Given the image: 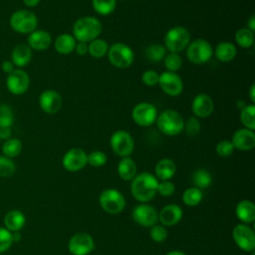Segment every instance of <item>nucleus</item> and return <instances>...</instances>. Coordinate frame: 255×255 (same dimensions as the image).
Instances as JSON below:
<instances>
[{"instance_id":"09e8293b","label":"nucleus","mask_w":255,"mask_h":255,"mask_svg":"<svg viewBox=\"0 0 255 255\" xmlns=\"http://www.w3.org/2000/svg\"><path fill=\"white\" fill-rule=\"evenodd\" d=\"M1 69H2L3 72H5L7 74H10L11 72H13L15 70L13 63L11 61H9V60H6V61H4L1 64Z\"/></svg>"},{"instance_id":"ddd939ff","label":"nucleus","mask_w":255,"mask_h":255,"mask_svg":"<svg viewBox=\"0 0 255 255\" xmlns=\"http://www.w3.org/2000/svg\"><path fill=\"white\" fill-rule=\"evenodd\" d=\"M157 85H159L164 94L170 97L179 96L183 90V82L180 76L169 71H165L159 75Z\"/></svg>"},{"instance_id":"f3484780","label":"nucleus","mask_w":255,"mask_h":255,"mask_svg":"<svg viewBox=\"0 0 255 255\" xmlns=\"http://www.w3.org/2000/svg\"><path fill=\"white\" fill-rule=\"evenodd\" d=\"M39 105L43 112L49 115H54L62 108L63 99L57 91L45 90L39 97Z\"/></svg>"},{"instance_id":"5701e85b","label":"nucleus","mask_w":255,"mask_h":255,"mask_svg":"<svg viewBox=\"0 0 255 255\" xmlns=\"http://www.w3.org/2000/svg\"><path fill=\"white\" fill-rule=\"evenodd\" d=\"M32 59V49L27 44L16 45L11 53V62L16 67H25Z\"/></svg>"},{"instance_id":"4468645a","label":"nucleus","mask_w":255,"mask_h":255,"mask_svg":"<svg viewBox=\"0 0 255 255\" xmlns=\"http://www.w3.org/2000/svg\"><path fill=\"white\" fill-rule=\"evenodd\" d=\"M6 85L8 91L13 95H22L27 92L30 86V78L27 72L22 69H15L8 74Z\"/></svg>"},{"instance_id":"5fc2aeb1","label":"nucleus","mask_w":255,"mask_h":255,"mask_svg":"<svg viewBox=\"0 0 255 255\" xmlns=\"http://www.w3.org/2000/svg\"><path fill=\"white\" fill-rule=\"evenodd\" d=\"M20 239H21V234H20L19 231L12 232V240H13V243L20 241Z\"/></svg>"},{"instance_id":"20e7f679","label":"nucleus","mask_w":255,"mask_h":255,"mask_svg":"<svg viewBox=\"0 0 255 255\" xmlns=\"http://www.w3.org/2000/svg\"><path fill=\"white\" fill-rule=\"evenodd\" d=\"M190 43V33L183 26L170 28L164 36V47L170 53L179 54Z\"/></svg>"},{"instance_id":"cd10ccee","label":"nucleus","mask_w":255,"mask_h":255,"mask_svg":"<svg viewBox=\"0 0 255 255\" xmlns=\"http://www.w3.org/2000/svg\"><path fill=\"white\" fill-rule=\"evenodd\" d=\"M118 173L123 180H131L136 175V164L129 157H123L118 164Z\"/></svg>"},{"instance_id":"a19ab883","label":"nucleus","mask_w":255,"mask_h":255,"mask_svg":"<svg viewBox=\"0 0 255 255\" xmlns=\"http://www.w3.org/2000/svg\"><path fill=\"white\" fill-rule=\"evenodd\" d=\"M12 244V232L7 230L4 226H0V253H4L9 250Z\"/></svg>"},{"instance_id":"9d476101","label":"nucleus","mask_w":255,"mask_h":255,"mask_svg":"<svg viewBox=\"0 0 255 255\" xmlns=\"http://www.w3.org/2000/svg\"><path fill=\"white\" fill-rule=\"evenodd\" d=\"M157 118L156 108L147 102H141L136 104L131 111L132 121L139 127L151 126Z\"/></svg>"},{"instance_id":"4be33fe9","label":"nucleus","mask_w":255,"mask_h":255,"mask_svg":"<svg viewBox=\"0 0 255 255\" xmlns=\"http://www.w3.org/2000/svg\"><path fill=\"white\" fill-rule=\"evenodd\" d=\"M4 227L9 230L10 232H16L20 231L25 223H26V217L24 213L18 209H12L8 211L3 218Z\"/></svg>"},{"instance_id":"c03bdc74","label":"nucleus","mask_w":255,"mask_h":255,"mask_svg":"<svg viewBox=\"0 0 255 255\" xmlns=\"http://www.w3.org/2000/svg\"><path fill=\"white\" fill-rule=\"evenodd\" d=\"M184 128L188 135H196L201 128V125L198 118L196 117L189 118L187 122L184 123Z\"/></svg>"},{"instance_id":"864d4df0","label":"nucleus","mask_w":255,"mask_h":255,"mask_svg":"<svg viewBox=\"0 0 255 255\" xmlns=\"http://www.w3.org/2000/svg\"><path fill=\"white\" fill-rule=\"evenodd\" d=\"M41 0H23L24 4L28 7H35L40 3Z\"/></svg>"},{"instance_id":"2f4dec72","label":"nucleus","mask_w":255,"mask_h":255,"mask_svg":"<svg viewBox=\"0 0 255 255\" xmlns=\"http://www.w3.org/2000/svg\"><path fill=\"white\" fill-rule=\"evenodd\" d=\"M236 44L244 49H248L254 44V32L246 28L238 29L235 33Z\"/></svg>"},{"instance_id":"4c0bfd02","label":"nucleus","mask_w":255,"mask_h":255,"mask_svg":"<svg viewBox=\"0 0 255 255\" xmlns=\"http://www.w3.org/2000/svg\"><path fill=\"white\" fill-rule=\"evenodd\" d=\"M14 122V114L10 106L0 104V128H11Z\"/></svg>"},{"instance_id":"c756f323","label":"nucleus","mask_w":255,"mask_h":255,"mask_svg":"<svg viewBox=\"0 0 255 255\" xmlns=\"http://www.w3.org/2000/svg\"><path fill=\"white\" fill-rule=\"evenodd\" d=\"M145 57L148 61L153 62V63H158L160 61H163L165 55H166V49L163 45L154 43L145 49Z\"/></svg>"},{"instance_id":"a878e982","label":"nucleus","mask_w":255,"mask_h":255,"mask_svg":"<svg viewBox=\"0 0 255 255\" xmlns=\"http://www.w3.org/2000/svg\"><path fill=\"white\" fill-rule=\"evenodd\" d=\"M237 218L245 224L252 223L255 220V205L252 201L244 199L237 203L235 208Z\"/></svg>"},{"instance_id":"f03ea898","label":"nucleus","mask_w":255,"mask_h":255,"mask_svg":"<svg viewBox=\"0 0 255 255\" xmlns=\"http://www.w3.org/2000/svg\"><path fill=\"white\" fill-rule=\"evenodd\" d=\"M103 30L102 22L94 16L79 18L73 26V36L77 42L90 43L97 39Z\"/></svg>"},{"instance_id":"c85d7f7f","label":"nucleus","mask_w":255,"mask_h":255,"mask_svg":"<svg viewBox=\"0 0 255 255\" xmlns=\"http://www.w3.org/2000/svg\"><path fill=\"white\" fill-rule=\"evenodd\" d=\"M109 44L106 40L97 38L88 43V53L96 59L103 58L109 51Z\"/></svg>"},{"instance_id":"4d7b16f0","label":"nucleus","mask_w":255,"mask_h":255,"mask_svg":"<svg viewBox=\"0 0 255 255\" xmlns=\"http://www.w3.org/2000/svg\"><path fill=\"white\" fill-rule=\"evenodd\" d=\"M246 105H247V104H246L244 101L239 100V101L237 102V108H238V109H240V110H242Z\"/></svg>"},{"instance_id":"39448f33","label":"nucleus","mask_w":255,"mask_h":255,"mask_svg":"<svg viewBox=\"0 0 255 255\" xmlns=\"http://www.w3.org/2000/svg\"><path fill=\"white\" fill-rule=\"evenodd\" d=\"M110 63L119 69L128 68L134 60V53L132 49L122 42H117L109 47L107 53Z\"/></svg>"},{"instance_id":"1a4fd4ad","label":"nucleus","mask_w":255,"mask_h":255,"mask_svg":"<svg viewBox=\"0 0 255 255\" xmlns=\"http://www.w3.org/2000/svg\"><path fill=\"white\" fill-rule=\"evenodd\" d=\"M110 145L117 155L126 157L132 153L134 148V141L128 131L125 129H119L111 135Z\"/></svg>"},{"instance_id":"0eeeda50","label":"nucleus","mask_w":255,"mask_h":255,"mask_svg":"<svg viewBox=\"0 0 255 255\" xmlns=\"http://www.w3.org/2000/svg\"><path fill=\"white\" fill-rule=\"evenodd\" d=\"M38 25L37 16L29 10L21 9L15 11L10 17L11 28L21 34H30L36 30Z\"/></svg>"},{"instance_id":"412c9836","label":"nucleus","mask_w":255,"mask_h":255,"mask_svg":"<svg viewBox=\"0 0 255 255\" xmlns=\"http://www.w3.org/2000/svg\"><path fill=\"white\" fill-rule=\"evenodd\" d=\"M27 42L32 50L44 51L51 46L52 36L45 30H34L29 34Z\"/></svg>"},{"instance_id":"f704fd0d","label":"nucleus","mask_w":255,"mask_h":255,"mask_svg":"<svg viewBox=\"0 0 255 255\" xmlns=\"http://www.w3.org/2000/svg\"><path fill=\"white\" fill-rule=\"evenodd\" d=\"M203 198V193L201 189L197 187H189L185 189L182 194V201L185 205L193 207L198 205Z\"/></svg>"},{"instance_id":"c9c22d12","label":"nucleus","mask_w":255,"mask_h":255,"mask_svg":"<svg viewBox=\"0 0 255 255\" xmlns=\"http://www.w3.org/2000/svg\"><path fill=\"white\" fill-rule=\"evenodd\" d=\"M93 9L100 15L112 14L117 6V0H92Z\"/></svg>"},{"instance_id":"bb28decb","label":"nucleus","mask_w":255,"mask_h":255,"mask_svg":"<svg viewBox=\"0 0 255 255\" xmlns=\"http://www.w3.org/2000/svg\"><path fill=\"white\" fill-rule=\"evenodd\" d=\"M76 44H77V40L72 34L63 33L56 38L54 42V47L59 54L69 55L75 50Z\"/></svg>"},{"instance_id":"37998d69","label":"nucleus","mask_w":255,"mask_h":255,"mask_svg":"<svg viewBox=\"0 0 255 255\" xmlns=\"http://www.w3.org/2000/svg\"><path fill=\"white\" fill-rule=\"evenodd\" d=\"M149 236L155 242H163L167 238V231L163 225L154 224L150 227Z\"/></svg>"},{"instance_id":"7c9ffc66","label":"nucleus","mask_w":255,"mask_h":255,"mask_svg":"<svg viewBox=\"0 0 255 255\" xmlns=\"http://www.w3.org/2000/svg\"><path fill=\"white\" fill-rule=\"evenodd\" d=\"M192 181L194 183V187L203 189L211 185L212 176L208 170L204 168H198L192 174Z\"/></svg>"},{"instance_id":"79ce46f5","label":"nucleus","mask_w":255,"mask_h":255,"mask_svg":"<svg viewBox=\"0 0 255 255\" xmlns=\"http://www.w3.org/2000/svg\"><path fill=\"white\" fill-rule=\"evenodd\" d=\"M234 149L235 148H234L231 140H228V139L220 140L216 144V147H215L216 153L219 156H221V157H228V156H230L234 152Z\"/></svg>"},{"instance_id":"49530a36","label":"nucleus","mask_w":255,"mask_h":255,"mask_svg":"<svg viewBox=\"0 0 255 255\" xmlns=\"http://www.w3.org/2000/svg\"><path fill=\"white\" fill-rule=\"evenodd\" d=\"M175 186L174 184L169 180H163L161 182H158L157 185V192L162 196H170L174 193Z\"/></svg>"},{"instance_id":"e433bc0d","label":"nucleus","mask_w":255,"mask_h":255,"mask_svg":"<svg viewBox=\"0 0 255 255\" xmlns=\"http://www.w3.org/2000/svg\"><path fill=\"white\" fill-rule=\"evenodd\" d=\"M163 64L167 71L176 73V71L180 70V68L182 67V59L179 54L169 52L165 55L163 59Z\"/></svg>"},{"instance_id":"3c124183","label":"nucleus","mask_w":255,"mask_h":255,"mask_svg":"<svg viewBox=\"0 0 255 255\" xmlns=\"http://www.w3.org/2000/svg\"><path fill=\"white\" fill-rule=\"evenodd\" d=\"M247 28L252 32L255 31V16H251L247 22Z\"/></svg>"},{"instance_id":"6ab92c4d","label":"nucleus","mask_w":255,"mask_h":255,"mask_svg":"<svg viewBox=\"0 0 255 255\" xmlns=\"http://www.w3.org/2000/svg\"><path fill=\"white\" fill-rule=\"evenodd\" d=\"M231 142L234 148L247 151L251 150L255 146V133L254 130L248 129L246 128H238L234 131L232 135Z\"/></svg>"},{"instance_id":"423d86ee","label":"nucleus","mask_w":255,"mask_h":255,"mask_svg":"<svg viewBox=\"0 0 255 255\" xmlns=\"http://www.w3.org/2000/svg\"><path fill=\"white\" fill-rule=\"evenodd\" d=\"M186 57L193 64H204L213 56V48L205 39H195L186 47Z\"/></svg>"},{"instance_id":"b1692460","label":"nucleus","mask_w":255,"mask_h":255,"mask_svg":"<svg viewBox=\"0 0 255 255\" xmlns=\"http://www.w3.org/2000/svg\"><path fill=\"white\" fill-rule=\"evenodd\" d=\"M213 54L217 58L218 61L223 63H228L234 60L237 55L236 46L229 41H223L216 45L215 50H213Z\"/></svg>"},{"instance_id":"a18cd8bd","label":"nucleus","mask_w":255,"mask_h":255,"mask_svg":"<svg viewBox=\"0 0 255 255\" xmlns=\"http://www.w3.org/2000/svg\"><path fill=\"white\" fill-rule=\"evenodd\" d=\"M159 80V74L156 71L153 70H147L142 73L141 75V81L145 86L153 87L158 84Z\"/></svg>"},{"instance_id":"603ef678","label":"nucleus","mask_w":255,"mask_h":255,"mask_svg":"<svg viewBox=\"0 0 255 255\" xmlns=\"http://www.w3.org/2000/svg\"><path fill=\"white\" fill-rule=\"evenodd\" d=\"M249 98L252 104H254L255 103V85L254 84H252L249 89Z\"/></svg>"},{"instance_id":"2eb2a0df","label":"nucleus","mask_w":255,"mask_h":255,"mask_svg":"<svg viewBox=\"0 0 255 255\" xmlns=\"http://www.w3.org/2000/svg\"><path fill=\"white\" fill-rule=\"evenodd\" d=\"M88 163V154L83 148L73 147L69 149L63 156L62 164L68 171L75 172L81 170Z\"/></svg>"},{"instance_id":"f257e3e1","label":"nucleus","mask_w":255,"mask_h":255,"mask_svg":"<svg viewBox=\"0 0 255 255\" xmlns=\"http://www.w3.org/2000/svg\"><path fill=\"white\" fill-rule=\"evenodd\" d=\"M158 179L150 172L144 171L136 174L131 179L130 191L139 202L145 203L151 200L157 192Z\"/></svg>"},{"instance_id":"6e6552de","label":"nucleus","mask_w":255,"mask_h":255,"mask_svg":"<svg viewBox=\"0 0 255 255\" xmlns=\"http://www.w3.org/2000/svg\"><path fill=\"white\" fill-rule=\"evenodd\" d=\"M101 207L110 214H119L126 207L124 195L115 188H108L102 191L99 197Z\"/></svg>"},{"instance_id":"7ed1b4c3","label":"nucleus","mask_w":255,"mask_h":255,"mask_svg":"<svg viewBox=\"0 0 255 255\" xmlns=\"http://www.w3.org/2000/svg\"><path fill=\"white\" fill-rule=\"evenodd\" d=\"M156 125L158 129L166 135H177L184 128L183 117L174 110H165L157 115Z\"/></svg>"},{"instance_id":"dca6fc26","label":"nucleus","mask_w":255,"mask_h":255,"mask_svg":"<svg viewBox=\"0 0 255 255\" xmlns=\"http://www.w3.org/2000/svg\"><path fill=\"white\" fill-rule=\"evenodd\" d=\"M132 219L143 227H151L156 224L158 220V213L156 209L146 203L136 205L131 212Z\"/></svg>"},{"instance_id":"393cba45","label":"nucleus","mask_w":255,"mask_h":255,"mask_svg":"<svg viewBox=\"0 0 255 255\" xmlns=\"http://www.w3.org/2000/svg\"><path fill=\"white\" fill-rule=\"evenodd\" d=\"M175 171H176V164L170 158H162L158 160L154 167L155 177L157 179H160L161 181L169 180L170 178H172Z\"/></svg>"},{"instance_id":"72a5a7b5","label":"nucleus","mask_w":255,"mask_h":255,"mask_svg":"<svg viewBox=\"0 0 255 255\" xmlns=\"http://www.w3.org/2000/svg\"><path fill=\"white\" fill-rule=\"evenodd\" d=\"M240 121L244 128L254 130L255 129V105H246L240 110Z\"/></svg>"},{"instance_id":"8fccbe9b","label":"nucleus","mask_w":255,"mask_h":255,"mask_svg":"<svg viewBox=\"0 0 255 255\" xmlns=\"http://www.w3.org/2000/svg\"><path fill=\"white\" fill-rule=\"evenodd\" d=\"M11 137V128H0V140Z\"/></svg>"},{"instance_id":"58836bf2","label":"nucleus","mask_w":255,"mask_h":255,"mask_svg":"<svg viewBox=\"0 0 255 255\" xmlns=\"http://www.w3.org/2000/svg\"><path fill=\"white\" fill-rule=\"evenodd\" d=\"M16 171V164L5 155H0V177H9Z\"/></svg>"},{"instance_id":"aec40b11","label":"nucleus","mask_w":255,"mask_h":255,"mask_svg":"<svg viewBox=\"0 0 255 255\" xmlns=\"http://www.w3.org/2000/svg\"><path fill=\"white\" fill-rule=\"evenodd\" d=\"M182 218V209L177 204H167L158 213V219L163 226H173Z\"/></svg>"},{"instance_id":"de8ad7c7","label":"nucleus","mask_w":255,"mask_h":255,"mask_svg":"<svg viewBox=\"0 0 255 255\" xmlns=\"http://www.w3.org/2000/svg\"><path fill=\"white\" fill-rule=\"evenodd\" d=\"M77 55L79 56H85L86 54H88V43H84V42H77L75 50H74Z\"/></svg>"},{"instance_id":"ea45409f","label":"nucleus","mask_w":255,"mask_h":255,"mask_svg":"<svg viewBox=\"0 0 255 255\" xmlns=\"http://www.w3.org/2000/svg\"><path fill=\"white\" fill-rule=\"evenodd\" d=\"M107 159V154L101 150H94L88 154V163L94 167L105 165Z\"/></svg>"},{"instance_id":"6e6d98bb","label":"nucleus","mask_w":255,"mask_h":255,"mask_svg":"<svg viewBox=\"0 0 255 255\" xmlns=\"http://www.w3.org/2000/svg\"><path fill=\"white\" fill-rule=\"evenodd\" d=\"M165 255H186L184 252L182 251H178V250H173V251H170L168 253H166Z\"/></svg>"},{"instance_id":"a211bd4d","label":"nucleus","mask_w":255,"mask_h":255,"mask_svg":"<svg viewBox=\"0 0 255 255\" xmlns=\"http://www.w3.org/2000/svg\"><path fill=\"white\" fill-rule=\"evenodd\" d=\"M191 110L194 117L198 119L209 117L214 111V103L212 98L207 94L196 95L192 100Z\"/></svg>"},{"instance_id":"473e14b6","label":"nucleus","mask_w":255,"mask_h":255,"mask_svg":"<svg viewBox=\"0 0 255 255\" xmlns=\"http://www.w3.org/2000/svg\"><path fill=\"white\" fill-rule=\"evenodd\" d=\"M22 150V142L19 138L10 137L6 139L2 145V151L5 156L14 158L20 154Z\"/></svg>"},{"instance_id":"f8f14e48","label":"nucleus","mask_w":255,"mask_h":255,"mask_svg":"<svg viewBox=\"0 0 255 255\" xmlns=\"http://www.w3.org/2000/svg\"><path fill=\"white\" fill-rule=\"evenodd\" d=\"M94 248V239L86 232H78L74 234L68 243V249L72 255H88Z\"/></svg>"},{"instance_id":"9b49d317","label":"nucleus","mask_w":255,"mask_h":255,"mask_svg":"<svg viewBox=\"0 0 255 255\" xmlns=\"http://www.w3.org/2000/svg\"><path fill=\"white\" fill-rule=\"evenodd\" d=\"M232 237L236 245L245 252H253L255 249V233L253 229L245 223L237 224L233 231Z\"/></svg>"},{"instance_id":"13d9d810","label":"nucleus","mask_w":255,"mask_h":255,"mask_svg":"<svg viewBox=\"0 0 255 255\" xmlns=\"http://www.w3.org/2000/svg\"><path fill=\"white\" fill-rule=\"evenodd\" d=\"M251 255H254V251H253V252H252V253H251Z\"/></svg>"}]
</instances>
